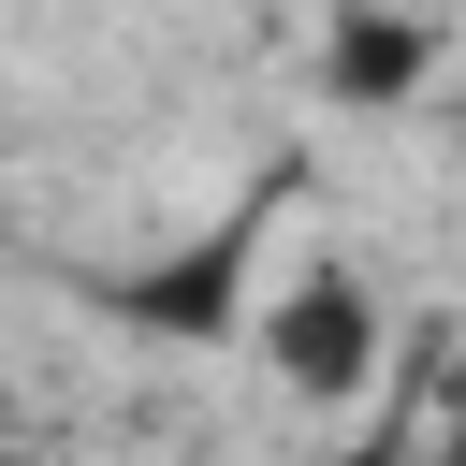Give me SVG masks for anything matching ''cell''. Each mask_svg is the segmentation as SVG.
<instances>
[{
  "label": "cell",
  "mask_w": 466,
  "mask_h": 466,
  "mask_svg": "<svg viewBox=\"0 0 466 466\" xmlns=\"http://www.w3.org/2000/svg\"><path fill=\"white\" fill-rule=\"evenodd\" d=\"M291 189H306V175H291V160H262L233 218H204V233H175V248L116 262V277H102V320H116V335H146V350H233L248 277H262V233L291 218Z\"/></svg>",
  "instance_id": "1"
},
{
  "label": "cell",
  "mask_w": 466,
  "mask_h": 466,
  "mask_svg": "<svg viewBox=\"0 0 466 466\" xmlns=\"http://www.w3.org/2000/svg\"><path fill=\"white\" fill-rule=\"evenodd\" d=\"M262 350H277V379H291L306 408H364V393H379L393 320H379V291H364L350 262H306V277L262 306Z\"/></svg>",
  "instance_id": "2"
},
{
  "label": "cell",
  "mask_w": 466,
  "mask_h": 466,
  "mask_svg": "<svg viewBox=\"0 0 466 466\" xmlns=\"http://www.w3.org/2000/svg\"><path fill=\"white\" fill-rule=\"evenodd\" d=\"M422 73H437V15L335 0V29H320V87H335L350 116H393V102H422Z\"/></svg>",
  "instance_id": "3"
},
{
  "label": "cell",
  "mask_w": 466,
  "mask_h": 466,
  "mask_svg": "<svg viewBox=\"0 0 466 466\" xmlns=\"http://www.w3.org/2000/svg\"><path fill=\"white\" fill-rule=\"evenodd\" d=\"M0 466H44V451H29V437H0Z\"/></svg>",
  "instance_id": "4"
},
{
  "label": "cell",
  "mask_w": 466,
  "mask_h": 466,
  "mask_svg": "<svg viewBox=\"0 0 466 466\" xmlns=\"http://www.w3.org/2000/svg\"><path fill=\"white\" fill-rule=\"evenodd\" d=\"M320 466H393V451H320Z\"/></svg>",
  "instance_id": "5"
}]
</instances>
